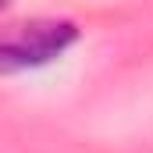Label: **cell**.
<instances>
[{
  "label": "cell",
  "mask_w": 153,
  "mask_h": 153,
  "mask_svg": "<svg viewBox=\"0 0 153 153\" xmlns=\"http://www.w3.org/2000/svg\"><path fill=\"white\" fill-rule=\"evenodd\" d=\"M78 29L71 22H29L18 25V32L0 39V75L22 71V68H36L53 57H61L71 43Z\"/></svg>",
  "instance_id": "1"
},
{
  "label": "cell",
  "mask_w": 153,
  "mask_h": 153,
  "mask_svg": "<svg viewBox=\"0 0 153 153\" xmlns=\"http://www.w3.org/2000/svg\"><path fill=\"white\" fill-rule=\"evenodd\" d=\"M4 4H7V0H0V7H4Z\"/></svg>",
  "instance_id": "2"
}]
</instances>
